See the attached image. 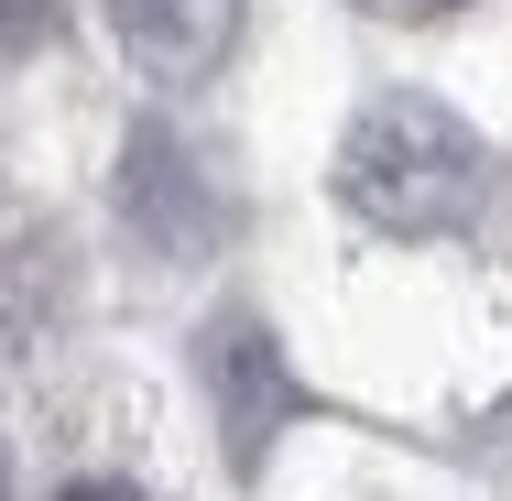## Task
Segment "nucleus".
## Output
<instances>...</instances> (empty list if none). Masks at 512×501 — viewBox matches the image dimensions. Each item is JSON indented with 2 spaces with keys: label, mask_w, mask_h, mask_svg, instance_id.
<instances>
[{
  "label": "nucleus",
  "mask_w": 512,
  "mask_h": 501,
  "mask_svg": "<svg viewBox=\"0 0 512 501\" xmlns=\"http://www.w3.org/2000/svg\"><path fill=\"white\" fill-rule=\"evenodd\" d=\"M120 229L153 262H207L229 240V197H218V175L197 164V142L175 120H142L120 142Z\"/></svg>",
  "instance_id": "obj_3"
},
{
  "label": "nucleus",
  "mask_w": 512,
  "mask_h": 501,
  "mask_svg": "<svg viewBox=\"0 0 512 501\" xmlns=\"http://www.w3.org/2000/svg\"><path fill=\"white\" fill-rule=\"evenodd\" d=\"M0 501H11V480H0Z\"/></svg>",
  "instance_id": "obj_8"
},
{
  "label": "nucleus",
  "mask_w": 512,
  "mask_h": 501,
  "mask_svg": "<svg viewBox=\"0 0 512 501\" xmlns=\"http://www.w3.org/2000/svg\"><path fill=\"white\" fill-rule=\"evenodd\" d=\"M109 33L153 88H197L240 44V0H109Z\"/></svg>",
  "instance_id": "obj_4"
},
{
  "label": "nucleus",
  "mask_w": 512,
  "mask_h": 501,
  "mask_svg": "<svg viewBox=\"0 0 512 501\" xmlns=\"http://www.w3.org/2000/svg\"><path fill=\"white\" fill-rule=\"evenodd\" d=\"M197 371H207V403H218V447H229V469L251 480V469L273 458V436L306 414V382H295L284 338H273L251 305H218V316H207Z\"/></svg>",
  "instance_id": "obj_2"
},
{
  "label": "nucleus",
  "mask_w": 512,
  "mask_h": 501,
  "mask_svg": "<svg viewBox=\"0 0 512 501\" xmlns=\"http://www.w3.org/2000/svg\"><path fill=\"white\" fill-rule=\"evenodd\" d=\"M371 22H447V11H469V0H360Z\"/></svg>",
  "instance_id": "obj_6"
},
{
  "label": "nucleus",
  "mask_w": 512,
  "mask_h": 501,
  "mask_svg": "<svg viewBox=\"0 0 512 501\" xmlns=\"http://www.w3.org/2000/svg\"><path fill=\"white\" fill-rule=\"evenodd\" d=\"M55 11H66V0H0V55L44 44V33H55Z\"/></svg>",
  "instance_id": "obj_5"
},
{
  "label": "nucleus",
  "mask_w": 512,
  "mask_h": 501,
  "mask_svg": "<svg viewBox=\"0 0 512 501\" xmlns=\"http://www.w3.org/2000/svg\"><path fill=\"white\" fill-rule=\"evenodd\" d=\"M502 197V153L425 88H382L338 142V207L382 240H458Z\"/></svg>",
  "instance_id": "obj_1"
},
{
  "label": "nucleus",
  "mask_w": 512,
  "mask_h": 501,
  "mask_svg": "<svg viewBox=\"0 0 512 501\" xmlns=\"http://www.w3.org/2000/svg\"><path fill=\"white\" fill-rule=\"evenodd\" d=\"M55 501H142V491H131V480H66Z\"/></svg>",
  "instance_id": "obj_7"
}]
</instances>
